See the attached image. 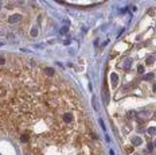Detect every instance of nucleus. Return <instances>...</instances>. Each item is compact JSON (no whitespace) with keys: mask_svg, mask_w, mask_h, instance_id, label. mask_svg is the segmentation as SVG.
Listing matches in <instances>:
<instances>
[{"mask_svg":"<svg viewBox=\"0 0 156 155\" xmlns=\"http://www.w3.org/2000/svg\"><path fill=\"white\" fill-rule=\"evenodd\" d=\"M24 155H104L98 148H94L90 142L82 139V135L77 139H61L59 147L44 144L39 147H27Z\"/></svg>","mask_w":156,"mask_h":155,"instance_id":"nucleus-1","label":"nucleus"}]
</instances>
